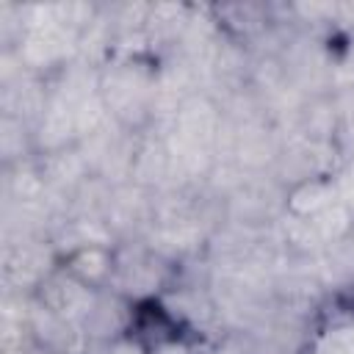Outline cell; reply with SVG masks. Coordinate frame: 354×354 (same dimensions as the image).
<instances>
[{"label": "cell", "mask_w": 354, "mask_h": 354, "mask_svg": "<svg viewBox=\"0 0 354 354\" xmlns=\"http://www.w3.org/2000/svg\"><path fill=\"white\" fill-rule=\"evenodd\" d=\"M64 268H66V274H69L72 279H77L83 288H97V285H102V282L111 277L113 260H111V254H108L105 249H100V246H83V249H77V252L69 254V260H66Z\"/></svg>", "instance_id": "1"}]
</instances>
